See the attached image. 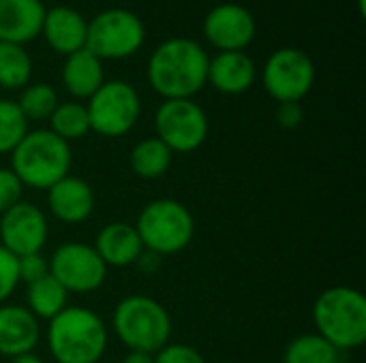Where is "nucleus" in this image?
I'll return each mask as SVG.
<instances>
[{
    "instance_id": "nucleus-1",
    "label": "nucleus",
    "mask_w": 366,
    "mask_h": 363,
    "mask_svg": "<svg viewBox=\"0 0 366 363\" xmlns=\"http://www.w3.org/2000/svg\"><path fill=\"white\" fill-rule=\"evenodd\" d=\"M208 51L189 36H172L154 47L148 58L150 88L172 98H193L208 83Z\"/></svg>"
},
{
    "instance_id": "nucleus-2",
    "label": "nucleus",
    "mask_w": 366,
    "mask_h": 363,
    "mask_svg": "<svg viewBox=\"0 0 366 363\" xmlns=\"http://www.w3.org/2000/svg\"><path fill=\"white\" fill-rule=\"evenodd\" d=\"M47 349L58 363H99L107 349V325L84 306H66L47 325Z\"/></svg>"
},
{
    "instance_id": "nucleus-3",
    "label": "nucleus",
    "mask_w": 366,
    "mask_h": 363,
    "mask_svg": "<svg viewBox=\"0 0 366 363\" xmlns=\"http://www.w3.org/2000/svg\"><path fill=\"white\" fill-rule=\"evenodd\" d=\"M71 145L49 128L28 131L11 152V171L28 188L47 190L69 175Z\"/></svg>"
},
{
    "instance_id": "nucleus-4",
    "label": "nucleus",
    "mask_w": 366,
    "mask_h": 363,
    "mask_svg": "<svg viewBox=\"0 0 366 363\" xmlns=\"http://www.w3.org/2000/svg\"><path fill=\"white\" fill-rule=\"evenodd\" d=\"M317 334L337 351L360 349L366 340V300L358 289L332 287L313 304Z\"/></svg>"
},
{
    "instance_id": "nucleus-5",
    "label": "nucleus",
    "mask_w": 366,
    "mask_h": 363,
    "mask_svg": "<svg viewBox=\"0 0 366 363\" xmlns=\"http://www.w3.org/2000/svg\"><path fill=\"white\" fill-rule=\"evenodd\" d=\"M112 327L129 351L154 355L172 336V317L165 306L146 295H129L114 308Z\"/></svg>"
},
{
    "instance_id": "nucleus-6",
    "label": "nucleus",
    "mask_w": 366,
    "mask_h": 363,
    "mask_svg": "<svg viewBox=\"0 0 366 363\" xmlns=\"http://www.w3.org/2000/svg\"><path fill=\"white\" fill-rule=\"evenodd\" d=\"M135 229L146 250L161 257L182 252L195 235V218L176 199H154L137 216Z\"/></svg>"
},
{
    "instance_id": "nucleus-7",
    "label": "nucleus",
    "mask_w": 366,
    "mask_h": 363,
    "mask_svg": "<svg viewBox=\"0 0 366 363\" xmlns=\"http://www.w3.org/2000/svg\"><path fill=\"white\" fill-rule=\"evenodd\" d=\"M146 28L139 15L127 9H105L88 21L86 49L99 60L131 58L142 49Z\"/></svg>"
},
{
    "instance_id": "nucleus-8",
    "label": "nucleus",
    "mask_w": 366,
    "mask_h": 363,
    "mask_svg": "<svg viewBox=\"0 0 366 363\" xmlns=\"http://www.w3.org/2000/svg\"><path fill=\"white\" fill-rule=\"evenodd\" d=\"M86 109L90 131L116 139L127 135L137 124L142 113V101L131 83L122 79H109L103 81V86L88 98Z\"/></svg>"
},
{
    "instance_id": "nucleus-9",
    "label": "nucleus",
    "mask_w": 366,
    "mask_h": 363,
    "mask_svg": "<svg viewBox=\"0 0 366 363\" xmlns=\"http://www.w3.org/2000/svg\"><path fill=\"white\" fill-rule=\"evenodd\" d=\"M157 137L178 154L202 148L208 137V116L193 98L163 101L154 113Z\"/></svg>"
},
{
    "instance_id": "nucleus-10",
    "label": "nucleus",
    "mask_w": 366,
    "mask_h": 363,
    "mask_svg": "<svg viewBox=\"0 0 366 363\" xmlns=\"http://www.w3.org/2000/svg\"><path fill=\"white\" fill-rule=\"evenodd\" d=\"M262 77L277 103H300L315 83V64L302 49L281 47L266 60Z\"/></svg>"
},
{
    "instance_id": "nucleus-11",
    "label": "nucleus",
    "mask_w": 366,
    "mask_h": 363,
    "mask_svg": "<svg viewBox=\"0 0 366 363\" xmlns=\"http://www.w3.org/2000/svg\"><path fill=\"white\" fill-rule=\"evenodd\" d=\"M49 276L66 293H92L107 278V265L97 250L81 242H66L49 257Z\"/></svg>"
},
{
    "instance_id": "nucleus-12",
    "label": "nucleus",
    "mask_w": 366,
    "mask_h": 363,
    "mask_svg": "<svg viewBox=\"0 0 366 363\" xmlns=\"http://www.w3.org/2000/svg\"><path fill=\"white\" fill-rule=\"evenodd\" d=\"M253 13L236 2H223L204 17V36L219 51H244L255 39Z\"/></svg>"
},
{
    "instance_id": "nucleus-13",
    "label": "nucleus",
    "mask_w": 366,
    "mask_h": 363,
    "mask_svg": "<svg viewBox=\"0 0 366 363\" xmlns=\"http://www.w3.org/2000/svg\"><path fill=\"white\" fill-rule=\"evenodd\" d=\"M49 235L45 214L28 201H19L0 214V246L15 257L41 252Z\"/></svg>"
},
{
    "instance_id": "nucleus-14",
    "label": "nucleus",
    "mask_w": 366,
    "mask_h": 363,
    "mask_svg": "<svg viewBox=\"0 0 366 363\" xmlns=\"http://www.w3.org/2000/svg\"><path fill=\"white\" fill-rule=\"evenodd\" d=\"M47 208L51 216L64 225H79L90 218L94 210L92 186L75 175H66L47 188Z\"/></svg>"
},
{
    "instance_id": "nucleus-15",
    "label": "nucleus",
    "mask_w": 366,
    "mask_h": 363,
    "mask_svg": "<svg viewBox=\"0 0 366 363\" xmlns=\"http://www.w3.org/2000/svg\"><path fill=\"white\" fill-rule=\"evenodd\" d=\"M86 32L88 21L79 11L66 4H58L45 9L41 34L45 36L47 45L62 56H71L86 47Z\"/></svg>"
},
{
    "instance_id": "nucleus-16",
    "label": "nucleus",
    "mask_w": 366,
    "mask_h": 363,
    "mask_svg": "<svg viewBox=\"0 0 366 363\" xmlns=\"http://www.w3.org/2000/svg\"><path fill=\"white\" fill-rule=\"evenodd\" d=\"M39 319L24 306H0V355L17 357L32 353L39 344Z\"/></svg>"
},
{
    "instance_id": "nucleus-17",
    "label": "nucleus",
    "mask_w": 366,
    "mask_h": 363,
    "mask_svg": "<svg viewBox=\"0 0 366 363\" xmlns=\"http://www.w3.org/2000/svg\"><path fill=\"white\" fill-rule=\"evenodd\" d=\"M45 4L41 0H0V43L24 45L41 34Z\"/></svg>"
},
{
    "instance_id": "nucleus-18",
    "label": "nucleus",
    "mask_w": 366,
    "mask_h": 363,
    "mask_svg": "<svg viewBox=\"0 0 366 363\" xmlns=\"http://www.w3.org/2000/svg\"><path fill=\"white\" fill-rule=\"evenodd\" d=\"M255 62L244 51H219L208 62V83L221 94H244L255 83Z\"/></svg>"
},
{
    "instance_id": "nucleus-19",
    "label": "nucleus",
    "mask_w": 366,
    "mask_h": 363,
    "mask_svg": "<svg viewBox=\"0 0 366 363\" xmlns=\"http://www.w3.org/2000/svg\"><path fill=\"white\" fill-rule=\"evenodd\" d=\"M92 248L97 250V255L101 257V261L107 267L135 265V261L144 252V244L139 240V233H137L135 225H127V223H109V225H105L99 231L97 242H94Z\"/></svg>"
},
{
    "instance_id": "nucleus-20",
    "label": "nucleus",
    "mask_w": 366,
    "mask_h": 363,
    "mask_svg": "<svg viewBox=\"0 0 366 363\" xmlns=\"http://www.w3.org/2000/svg\"><path fill=\"white\" fill-rule=\"evenodd\" d=\"M105 81L103 60L90 53L86 47L66 56L62 64V83L75 98H90Z\"/></svg>"
},
{
    "instance_id": "nucleus-21",
    "label": "nucleus",
    "mask_w": 366,
    "mask_h": 363,
    "mask_svg": "<svg viewBox=\"0 0 366 363\" xmlns=\"http://www.w3.org/2000/svg\"><path fill=\"white\" fill-rule=\"evenodd\" d=\"M172 158H174V152L159 137H148L133 145L129 163L137 178L159 180L172 167Z\"/></svg>"
},
{
    "instance_id": "nucleus-22",
    "label": "nucleus",
    "mask_w": 366,
    "mask_h": 363,
    "mask_svg": "<svg viewBox=\"0 0 366 363\" xmlns=\"http://www.w3.org/2000/svg\"><path fill=\"white\" fill-rule=\"evenodd\" d=\"M66 300H69V293L51 276L30 282L26 291V302H28L26 308L36 319H43V321H51L56 315H60L66 308Z\"/></svg>"
},
{
    "instance_id": "nucleus-23",
    "label": "nucleus",
    "mask_w": 366,
    "mask_h": 363,
    "mask_svg": "<svg viewBox=\"0 0 366 363\" xmlns=\"http://www.w3.org/2000/svg\"><path fill=\"white\" fill-rule=\"evenodd\" d=\"M49 131L64 139L66 143L77 141L90 133V120H88V109L79 101H66L58 103L54 113L49 116Z\"/></svg>"
},
{
    "instance_id": "nucleus-24",
    "label": "nucleus",
    "mask_w": 366,
    "mask_h": 363,
    "mask_svg": "<svg viewBox=\"0 0 366 363\" xmlns=\"http://www.w3.org/2000/svg\"><path fill=\"white\" fill-rule=\"evenodd\" d=\"M32 77V60L24 45L0 43V88L19 90L26 88Z\"/></svg>"
},
{
    "instance_id": "nucleus-25",
    "label": "nucleus",
    "mask_w": 366,
    "mask_h": 363,
    "mask_svg": "<svg viewBox=\"0 0 366 363\" xmlns=\"http://www.w3.org/2000/svg\"><path fill=\"white\" fill-rule=\"evenodd\" d=\"M339 357L341 351L320 334H305L287 344L283 363H339Z\"/></svg>"
},
{
    "instance_id": "nucleus-26",
    "label": "nucleus",
    "mask_w": 366,
    "mask_h": 363,
    "mask_svg": "<svg viewBox=\"0 0 366 363\" xmlns=\"http://www.w3.org/2000/svg\"><path fill=\"white\" fill-rule=\"evenodd\" d=\"M15 103L28 122L30 120L41 122V120H49V116L58 107V94L54 90V86H49V83H28L21 90L19 101H15Z\"/></svg>"
},
{
    "instance_id": "nucleus-27",
    "label": "nucleus",
    "mask_w": 366,
    "mask_h": 363,
    "mask_svg": "<svg viewBox=\"0 0 366 363\" xmlns=\"http://www.w3.org/2000/svg\"><path fill=\"white\" fill-rule=\"evenodd\" d=\"M28 133V120L15 101L0 98V154H11Z\"/></svg>"
},
{
    "instance_id": "nucleus-28",
    "label": "nucleus",
    "mask_w": 366,
    "mask_h": 363,
    "mask_svg": "<svg viewBox=\"0 0 366 363\" xmlns=\"http://www.w3.org/2000/svg\"><path fill=\"white\" fill-rule=\"evenodd\" d=\"M17 285H19L17 257L9 252L4 246H0V306L13 295Z\"/></svg>"
},
{
    "instance_id": "nucleus-29",
    "label": "nucleus",
    "mask_w": 366,
    "mask_h": 363,
    "mask_svg": "<svg viewBox=\"0 0 366 363\" xmlns=\"http://www.w3.org/2000/svg\"><path fill=\"white\" fill-rule=\"evenodd\" d=\"M17 274H19V282H26V285L36 282L49 276V259H45L41 252L17 257Z\"/></svg>"
},
{
    "instance_id": "nucleus-30",
    "label": "nucleus",
    "mask_w": 366,
    "mask_h": 363,
    "mask_svg": "<svg viewBox=\"0 0 366 363\" xmlns=\"http://www.w3.org/2000/svg\"><path fill=\"white\" fill-rule=\"evenodd\" d=\"M24 184L11 169H0V214L21 201Z\"/></svg>"
},
{
    "instance_id": "nucleus-31",
    "label": "nucleus",
    "mask_w": 366,
    "mask_h": 363,
    "mask_svg": "<svg viewBox=\"0 0 366 363\" xmlns=\"http://www.w3.org/2000/svg\"><path fill=\"white\" fill-rule=\"evenodd\" d=\"M154 363H206V359L189 344H165L154 353Z\"/></svg>"
},
{
    "instance_id": "nucleus-32",
    "label": "nucleus",
    "mask_w": 366,
    "mask_h": 363,
    "mask_svg": "<svg viewBox=\"0 0 366 363\" xmlns=\"http://www.w3.org/2000/svg\"><path fill=\"white\" fill-rule=\"evenodd\" d=\"M305 120V109L300 103H279L277 107V122L279 126L292 131V128H298Z\"/></svg>"
},
{
    "instance_id": "nucleus-33",
    "label": "nucleus",
    "mask_w": 366,
    "mask_h": 363,
    "mask_svg": "<svg viewBox=\"0 0 366 363\" xmlns=\"http://www.w3.org/2000/svg\"><path fill=\"white\" fill-rule=\"evenodd\" d=\"M161 263H163V257L157 255V252H150V250H146V248H144V252L139 255V259L135 261L137 270L144 272L146 276H152V274L161 267Z\"/></svg>"
},
{
    "instance_id": "nucleus-34",
    "label": "nucleus",
    "mask_w": 366,
    "mask_h": 363,
    "mask_svg": "<svg viewBox=\"0 0 366 363\" xmlns=\"http://www.w3.org/2000/svg\"><path fill=\"white\" fill-rule=\"evenodd\" d=\"M120 363H154V355L142 353V351H129Z\"/></svg>"
},
{
    "instance_id": "nucleus-35",
    "label": "nucleus",
    "mask_w": 366,
    "mask_h": 363,
    "mask_svg": "<svg viewBox=\"0 0 366 363\" xmlns=\"http://www.w3.org/2000/svg\"><path fill=\"white\" fill-rule=\"evenodd\" d=\"M9 363H43L41 357H36L34 353H26V355H17V357H11Z\"/></svg>"
},
{
    "instance_id": "nucleus-36",
    "label": "nucleus",
    "mask_w": 366,
    "mask_h": 363,
    "mask_svg": "<svg viewBox=\"0 0 366 363\" xmlns=\"http://www.w3.org/2000/svg\"><path fill=\"white\" fill-rule=\"evenodd\" d=\"M358 9H360V15H365V0L358 2Z\"/></svg>"
}]
</instances>
